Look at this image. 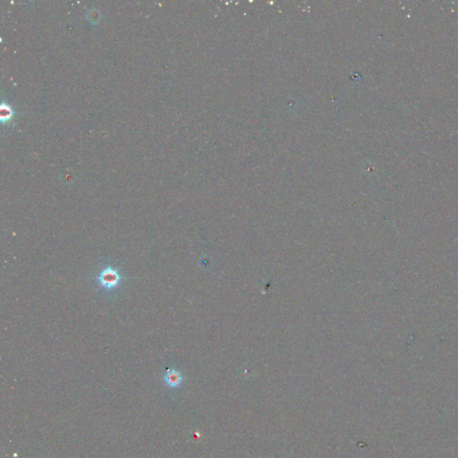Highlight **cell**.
Returning <instances> with one entry per match:
<instances>
[{"instance_id": "7a4b0ae2", "label": "cell", "mask_w": 458, "mask_h": 458, "mask_svg": "<svg viewBox=\"0 0 458 458\" xmlns=\"http://www.w3.org/2000/svg\"><path fill=\"white\" fill-rule=\"evenodd\" d=\"M163 380H164V383L166 384L167 387L171 389H175V388H178L182 385L184 382V377H182V373H180L179 371L173 368V369H168L167 373H165Z\"/></svg>"}, {"instance_id": "6da1fadb", "label": "cell", "mask_w": 458, "mask_h": 458, "mask_svg": "<svg viewBox=\"0 0 458 458\" xmlns=\"http://www.w3.org/2000/svg\"><path fill=\"white\" fill-rule=\"evenodd\" d=\"M97 280L102 288H104L106 290L112 291L118 287L122 280V277L120 275L119 272L117 271V269L108 266L101 270L97 277Z\"/></svg>"}]
</instances>
